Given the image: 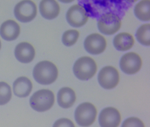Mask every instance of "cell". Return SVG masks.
I'll use <instances>...</instances> for the list:
<instances>
[{"mask_svg": "<svg viewBox=\"0 0 150 127\" xmlns=\"http://www.w3.org/2000/svg\"><path fill=\"white\" fill-rule=\"evenodd\" d=\"M33 76L40 84L47 85L54 83L57 78V66L50 61H42L38 63L33 70Z\"/></svg>", "mask_w": 150, "mask_h": 127, "instance_id": "1", "label": "cell"}, {"mask_svg": "<svg viewBox=\"0 0 150 127\" xmlns=\"http://www.w3.org/2000/svg\"><path fill=\"white\" fill-rule=\"evenodd\" d=\"M55 96L53 92L47 89H42L35 92L30 97V104L31 108L38 112L49 110L53 106Z\"/></svg>", "mask_w": 150, "mask_h": 127, "instance_id": "2", "label": "cell"}, {"mask_svg": "<svg viewBox=\"0 0 150 127\" xmlns=\"http://www.w3.org/2000/svg\"><path fill=\"white\" fill-rule=\"evenodd\" d=\"M97 71L94 60L89 56H83L76 61L74 65L73 71L77 78L87 80L92 78Z\"/></svg>", "mask_w": 150, "mask_h": 127, "instance_id": "3", "label": "cell"}, {"mask_svg": "<svg viewBox=\"0 0 150 127\" xmlns=\"http://www.w3.org/2000/svg\"><path fill=\"white\" fill-rule=\"evenodd\" d=\"M97 110L95 106L89 102H84L78 106L75 112L76 122L82 127H88L95 121Z\"/></svg>", "mask_w": 150, "mask_h": 127, "instance_id": "4", "label": "cell"}, {"mask_svg": "<svg viewBox=\"0 0 150 127\" xmlns=\"http://www.w3.org/2000/svg\"><path fill=\"white\" fill-rule=\"evenodd\" d=\"M14 13L17 20L22 23H28L33 20L36 16L37 6L32 1H22L16 5Z\"/></svg>", "mask_w": 150, "mask_h": 127, "instance_id": "5", "label": "cell"}, {"mask_svg": "<svg viewBox=\"0 0 150 127\" xmlns=\"http://www.w3.org/2000/svg\"><path fill=\"white\" fill-rule=\"evenodd\" d=\"M121 20L117 15L109 12L101 16L98 21L100 31L106 35H112L116 33L121 26Z\"/></svg>", "mask_w": 150, "mask_h": 127, "instance_id": "6", "label": "cell"}, {"mask_svg": "<svg viewBox=\"0 0 150 127\" xmlns=\"http://www.w3.org/2000/svg\"><path fill=\"white\" fill-rule=\"evenodd\" d=\"M98 80L103 88L109 90L113 89L119 83V72L114 67L106 66L99 72Z\"/></svg>", "mask_w": 150, "mask_h": 127, "instance_id": "7", "label": "cell"}, {"mask_svg": "<svg viewBox=\"0 0 150 127\" xmlns=\"http://www.w3.org/2000/svg\"><path fill=\"white\" fill-rule=\"evenodd\" d=\"M142 64L141 57L134 52H129L124 55L120 61V68L124 73L128 75L138 72Z\"/></svg>", "mask_w": 150, "mask_h": 127, "instance_id": "8", "label": "cell"}, {"mask_svg": "<svg viewBox=\"0 0 150 127\" xmlns=\"http://www.w3.org/2000/svg\"><path fill=\"white\" fill-rule=\"evenodd\" d=\"M66 19L69 24L74 27L84 26L87 22L88 16L85 8L79 4L72 6L67 11Z\"/></svg>", "mask_w": 150, "mask_h": 127, "instance_id": "9", "label": "cell"}, {"mask_svg": "<svg viewBox=\"0 0 150 127\" xmlns=\"http://www.w3.org/2000/svg\"><path fill=\"white\" fill-rule=\"evenodd\" d=\"M107 41L105 38L99 34H92L88 35L84 41V47L89 54L98 55L105 50Z\"/></svg>", "mask_w": 150, "mask_h": 127, "instance_id": "10", "label": "cell"}, {"mask_svg": "<svg viewBox=\"0 0 150 127\" xmlns=\"http://www.w3.org/2000/svg\"><path fill=\"white\" fill-rule=\"evenodd\" d=\"M121 115L114 107H108L102 110L99 117L101 127H117L121 122Z\"/></svg>", "mask_w": 150, "mask_h": 127, "instance_id": "11", "label": "cell"}, {"mask_svg": "<svg viewBox=\"0 0 150 127\" xmlns=\"http://www.w3.org/2000/svg\"><path fill=\"white\" fill-rule=\"evenodd\" d=\"M35 52L34 47L27 42L19 43L15 49V55L18 61L23 63H29L33 61Z\"/></svg>", "mask_w": 150, "mask_h": 127, "instance_id": "12", "label": "cell"}, {"mask_svg": "<svg viewBox=\"0 0 150 127\" xmlns=\"http://www.w3.org/2000/svg\"><path fill=\"white\" fill-rule=\"evenodd\" d=\"M20 26L14 20L4 22L0 27V35L5 40L11 41L17 39L20 34Z\"/></svg>", "mask_w": 150, "mask_h": 127, "instance_id": "13", "label": "cell"}, {"mask_svg": "<svg viewBox=\"0 0 150 127\" xmlns=\"http://www.w3.org/2000/svg\"><path fill=\"white\" fill-rule=\"evenodd\" d=\"M39 11L43 17L52 19L57 17L60 11V7L57 2L54 0H43L39 4Z\"/></svg>", "mask_w": 150, "mask_h": 127, "instance_id": "14", "label": "cell"}, {"mask_svg": "<svg viewBox=\"0 0 150 127\" xmlns=\"http://www.w3.org/2000/svg\"><path fill=\"white\" fill-rule=\"evenodd\" d=\"M32 87L33 85L30 79L24 76L17 78L13 84L14 93L19 98L28 97L31 93Z\"/></svg>", "mask_w": 150, "mask_h": 127, "instance_id": "15", "label": "cell"}, {"mask_svg": "<svg viewBox=\"0 0 150 127\" xmlns=\"http://www.w3.org/2000/svg\"><path fill=\"white\" fill-rule=\"evenodd\" d=\"M76 99L75 92L70 87H63L58 93V103L63 108L71 107L75 102Z\"/></svg>", "mask_w": 150, "mask_h": 127, "instance_id": "16", "label": "cell"}, {"mask_svg": "<svg viewBox=\"0 0 150 127\" xmlns=\"http://www.w3.org/2000/svg\"><path fill=\"white\" fill-rule=\"evenodd\" d=\"M113 44L117 50L127 51L133 46L134 44V38L128 33H121L115 36Z\"/></svg>", "mask_w": 150, "mask_h": 127, "instance_id": "17", "label": "cell"}, {"mask_svg": "<svg viewBox=\"0 0 150 127\" xmlns=\"http://www.w3.org/2000/svg\"><path fill=\"white\" fill-rule=\"evenodd\" d=\"M150 1L143 0L140 1L135 5L134 13L139 20L148 21L150 19Z\"/></svg>", "mask_w": 150, "mask_h": 127, "instance_id": "18", "label": "cell"}, {"mask_svg": "<svg viewBox=\"0 0 150 127\" xmlns=\"http://www.w3.org/2000/svg\"><path fill=\"white\" fill-rule=\"evenodd\" d=\"M136 36L140 44L145 46H150V24H144L139 26L136 32Z\"/></svg>", "mask_w": 150, "mask_h": 127, "instance_id": "19", "label": "cell"}, {"mask_svg": "<svg viewBox=\"0 0 150 127\" xmlns=\"http://www.w3.org/2000/svg\"><path fill=\"white\" fill-rule=\"evenodd\" d=\"M12 90L10 86L5 82H0V106L6 105L12 98Z\"/></svg>", "mask_w": 150, "mask_h": 127, "instance_id": "20", "label": "cell"}, {"mask_svg": "<svg viewBox=\"0 0 150 127\" xmlns=\"http://www.w3.org/2000/svg\"><path fill=\"white\" fill-rule=\"evenodd\" d=\"M79 32L76 30H69L65 32L62 36V41L67 46L74 45L78 40Z\"/></svg>", "mask_w": 150, "mask_h": 127, "instance_id": "21", "label": "cell"}, {"mask_svg": "<svg viewBox=\"0 0 150 127\" xmlns=\"http://www.w3.org/2000/svg\"><path fill=\"white\" fill-rule=\"evenodd\" d=\"M122 127H145L143 122L137 117L127 118L123 123Z\"/></svg>", "mask_w": 150, "mask_h": 127, "instance_id": "22", "label": "cell"}, {"mask_svg": "<svg viewBox=\"0 0 150 127\" xmlns=\"http://www.w3.org/2000/svg\"><path fill=\"white\" fill-rule=\"evenodd\" d=\"M53 127H75L74 123L70 119L61 118L55 122Z\"/></svg>", "mask_w": 150, "mask_h": 127, "instance_id": "23", "label": "cell"}, {"mask_svg": "<svg viewBox=\"0 0 150 127\" xmlns=\"http://www.w3.org/2000/svg\"><path fill=\"white\" fill-rule=\"evenodd\" d=\"M1 41H0V49H1Z\"/></svg>", "mask_w": 150, "mask_h": 127, "instance_id": "24", "label": "cell"}]
</instances>
